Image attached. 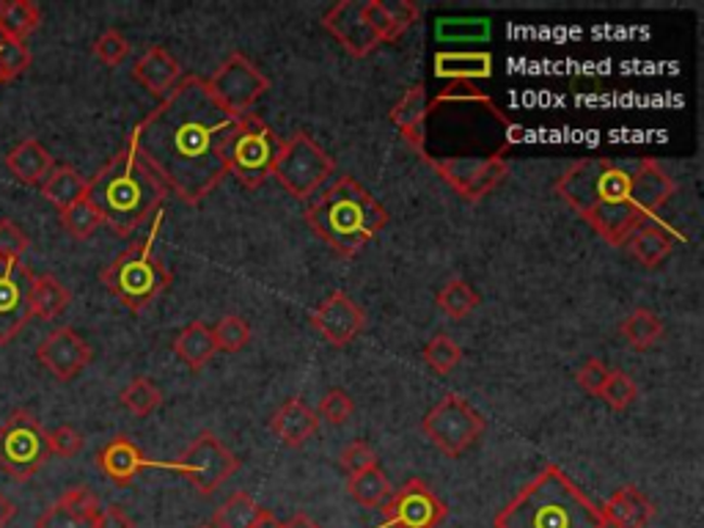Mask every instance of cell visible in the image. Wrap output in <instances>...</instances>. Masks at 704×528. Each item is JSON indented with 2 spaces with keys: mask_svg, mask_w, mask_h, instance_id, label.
Listing matches in <instances>:
<instances>
[{
  "mask_svg": "<svg viewBox=\"0 0 704 528\" xmlns=\"http://www.w3.org/2000/svg\"><path fill=\"white\" fill-rule=\"evenodd\" d=\"M235 124L204 77L185 75L133 129L129 141L165 190L196 206L229 174L224 149Z\"/></svg>",
  "mask_w": 704,
  "mask_h": 528,
  "instance_id": "6da1fadb",
  "label": "cell"
},
{
  "mask_svg": "<svg viewBox=\"0 0 704 528\" xmlns=\"http://www.w3.org/2000/svg\"><path fill=\"white\" fill-rule=\"evenodd\" d=\"M675 179L655 160L633 168L605 158H587L569 165L556 179V193L581 215L608 246L619 248L633 231L650 224L675 196Z\"/></svg>",
  "mask_w": 704,
  "mask_h": 528,
  "instance_id": "7a4b0ae2",
  "label": "cell"
},
{
  "mask_svg": "<svg viewBox=\"0 0 704 528\" xmlns=\"http://www.w3.org/2000/svg\"><path fill=\"white\" fill-rule=\"evenodd\" d=\"M165 196L168 190L138 158L129 138L122 152L113 154L86 183L88 204L100 212L102 224L111 226L118 237H129L149 217L158 215Z\"/></svg>",
  "mask_w": 704,
  "mask_h": 528,
  "instance_id": "3957f363",
  "label": "cell"
},
{
  "mask_svg": "<svg viewBox=\"0 0 704 528\" xmlns=\"http://www.w3.org/2000/svg\"><path fill=\"white\" fill-rule=\"evenodd\" d=\"M493 523L495 528H608L600 506L558 465H545Z\"/></svg>",
  "mask_w": 704,
  "mask_h": 528,
  "instance_id": "277c9868",
  "label": "cell"
},
{
  "mask_svg": "<svg viewBox=\"0 0 704 528\" xmlns=\"http://www.w3.org/2000/svg\"><path fill=\"white\" fill-rule=\"evenodd\" d=\"M305 224L330 251L352 259L364 251L372 237L386 229L388 212L364 185L352 176H341L305 210Z\"/></svg>",
  "mask_w": 704,
  "mask_h": 528,
  "instance_id": "5b68a950",
  "label": "cell"
},
{
  "mask_svg": "<svg viewBox=\"0 0 704 528\" xmlns=\"http://www.w3.org/2000/svg\"><path fill=\"white\" fill-rule=\"evenodd\" d=\"M160 221H163V212L154 215V229L147 240L129 246L100 273L108 292L122 300L133 314H141L154 298H160L171 287V271L163 264V259L154 256L152 251V240L160 229Z\"/></svg>",
  "mask_w": 704,
  "mask_h": 528,
  "instance_id": "8992f818",
  "label": "cell"
},
{
  "mask_svg": "<svg viewBox=\"0 0 704 528\" xmlns=\"http://www.w3.org/2000/svg\"><path fill=\"white\" fill-rule=\"evenodd\" d=\"M281 149L284 141L276 136V129L248 113V116L237 118L229 138H226V171L235 174L240 188L256 190L273 176Z\"/></svg>",
  "mask_w": 704,
  "mask_h": 528,
  "instance_id": "52a82bcc",
  "label": "cell"
},
{
  "mask_svg": "<svg viewBox=\"0 0 704 528\" xmlns=\"http://www.w3.org/2000/svg\"><path fill=\"white\" fill-rule=\"evenodd\" d=\"M48 429L25 407H17L0 424V470L12 479H34L50 463Z\"/></svg>",
  "mask_w": 704,
  "mask_h": 528,
  "instance_id": "ba28073f",
  "label": "cell"
},
{
  "mask_svg": "<svg viewBox=\"0 0 704 528\" xmlns=\"http://www.w3.org/2000/svg\"><path fill=\"white\" fill-rule=\"evenodd\" d=\"M336 171V160L314 141L309 133H294L287 143H284L281 154L276 160L273 176L278 179L284 190L294 199L305 201L312 199L319 188L330 179Z\"/></svg>",
  "mask_w": 704,
  "mask_h": 528,
  "instance_id": "9c48e42d",
  "label": "cell"
},
{
  "mask_svg": "<svg viewBox=\"0 0 704 528\" xmlns=\"http://www.w3.org/2000/svg\"><path fill=\"white\" fill-rule=\"evenodd\" d=\"M424 435L432 440V447L440 449L447 457H460L474 447L479 435L485 432V418L457 393H447L422 422Z\"/></svg>",
  "mask_w": 704,
  "mask_h": 528,
  "instance_id": "30bf717a",
  "label": "cell"
},
{
  "mask_svg": "<svg viewBox=\"0 0 704 528\" xmlns=\"http://www.w3.org/2000/svg\"><path fill=\"white\" fill-rule=\"evenodd\" d=\"M424 163L432 165L435 174L470 204L493 193L510 176V163H506L504 152H495L490 158H432L429 154Z\"/></svg>",
  "mask_w": 704,
  "mask_h": 528,
  "instance_id": "8fae6325",
  "label": "cell"
},
{
  "mask_svg": "<svg viewBox=\"0 0 704 528\" xmlns=\"http://www.w3.org/2000/svg\"><path fill=\"white\" fill-rule=\"evenodd\" d=\"M206 83H210V91L215 95V100L235 118L248 116V111L256 105L259 97H264V91L271 88V77L242 53H231L224 64L212 72Z\"/></svg>",
  "mask_w": 704,
  "mask_h": 528,
  "instance_id": "7c38bea8",
  "label": "cell"
},
{
  "mask_svg": "<svg viewBox=\"0 0 704 528\" xmlns=\"http://www.w3.org/2000/svg\"><path fill=\"white\" fill-rule=\"evenodd\" d=\"M240 468L235 454L212 432H199L183 457L171 463V470H183L199 495H212Z\"/></svg>",
  "mask_w": 704,
  "mask_h": 528,
  "instance_id": "4fadbf2b",
  "label": "cell"
},
{
  "mask_svg": "<svg viewBox=\"0 0 704 528\" xmlns=\"http://www.w3.org/2000/svg\"><path fill=\"white\" fill-rule=\"evenodd\" d=\"M380 510L388 528H440L449 515V506L422 479H407Z\"/></svg>",
  "mask_w": 704,
  "mask_h": 528,
  "instance_id": "5bb4252c",
  "label": "cell"
},
{
  "mask_svg": "<svg viewBox=\"0 0 704 528\" xmlns=\"http://www.w3.org/2000/svg\"><path fill=\"white\" fill-rule=\"evenodd\" d=\"M34 278L23 262L0 259V344L17 339L28 325Z\"/></svg>",
  "mask_w": 704,
  "mask_h": 528,
  "instance_id": "9a60e30c",
  "label": "cell"
},
{
  "mask_svg": "<svg viewBox=\"0 0 704 528\" xmlns=\"http://www.w3.org/2000/svg\"><path fill=\"white\" fill-rule=\"evenodd\" d=\"M36 359L59 382H70L91 364V347L70 325L50 330L36 347Z\"/></svg>",
  "mask_w": 704,
  "mask_h": 528,
  "instance_id": "2e32d148",
  "label": "cell"
},
{
  "mask_svg": "<svg viewBox=\"0 0 704 528\" xmlns=\"http://www.w3.org/2000/svg\"><path fill=\"white\" fill-rule=\"evenodd\" d=\"M323 28L339 41L352 59H366L372 50L380 48V39L372 30L364 14V0H341L330 12H325Z\"/></svg>",
  "mask_w": 704,
  "mask_h": 528,
  "instance_id": "e0dca14e",
  "label": "cell"
},
{
  "mask_svg": "<svg viewBox=\"0 0 704 528\" xmlns=\"http://www.w3.org/2000/svg\"><path fill=\"white\" fill-rule=\"evenodd\" d=\"M312 325L314 330H319V336H323L328 344L344 347L364 330L366 317L364 312H361V305L355 303L350 294L334 292L314 309Z\"/></svg>",
  "mask_w": 704,
  "mask_h": 528,
  "instance_id": "ac0fdd59",
  "label": "cell"
},
{
  "mask_svg": "<svg viewBox=\"0 0 704 528\" xmlns=\"http://www.w3.org/2000/svg\"><path fill=\"white\" fill-rule=\"evenodd\" d=\"M427 116H429V100H427V86H424V83L407 88L405 95L397 100V105L391 108V122L397 124L400 136L405 138L407 147H411L422 160L429 158Z\"/></svg>",
  "mask_w": 704,
  "mask_h": 528,
  "instance_id": "d6986e66",
  "label": "cell"
},
{
  "mask_svg": "<svg viewBox=\"0 0 704 528\" xmlns=\"http://www.w3.org/2000/svg\"><path fill=\"white\" fill-rule=\"evenodd\" d=\"M152 460H147L141 454V449L136 447V440H129L127 435H116L97 452V468L116 485V488H127L133 485L141 470L152 468Z\"/></svg>",
  "mask_w": 704,
  "mask_h": 528,
  "instance_id": "ffe728a7",
  "label": "cell"
},
{
  "mask_svg": "<svg viewBox=\"0 0 704 528\" xmlns=\"http://www.w3.org/2000/svg\"><path fill=\"white\" fill-rule=\"evenodd\" d=\"M364 14L369 20L375 36L380 39V45L402 39L422 20V9L416 3H411V0H397V3L364 0Z\"/></svg>",
  "mask_w": 704,
  "mask_h": 528,
  "instance_id": "44dd1931",
  "label": "cell"
},
{
  "mask_svg": "<svg viewBox=\"0 0 704 528\" xmlns=\"http://www.w3.org/2000/svg\"><path fill=\"white\" fill-rule=\"evenodd\" d=\"M183 64L165 48H149L133 66V80L141 83L152 97H168L171 88L183 80Z\"/></svg>",
  "mask_w": 704,
  "mask_h": 528,
  "instance_id": "7402d4cb",
  "label": "cell"
},
{
  "mask_svg": "<svg viewBox=\"0 0 704 528\" xmlns=\"http://www.w3.org/2000/svg\"><path fill=\"white\" fill-rule=\"evenodd\" d=\"M600 512H603L608 528H646L655 515V506L639 488L625 485L608 495Z\"/></svg>",
  "mask_w": 704,
  "mask_h": 528,
  "instance_id": "603a6c76",
  "label": "cell"
},
{
  "mask_svg": "<svg viewBox=\"0 0 704 528\" xmlns=\"http://www.w3.org/2000/svg\"><path fill=\"white\" fill-rule=\"evenodd\" d=\"M319 427V418L314 413V407L305 405L300 397H292L289 402H284L271 418V429L278 435L284 447L300 449L309 438H314Z\"/></svg>",
  "mask_w": 704,
  "mask_h": 528,
  "instance_id": "cb8c5ba5",
  "label": "cell"
},
{
  "mask_svg": "<svg viewBox=\"0 0 704 528\" xmlns=\"http://www.w3.org/2000/svg\"><path fill=\"white\" fill-rule=\"evenodd\" d=\"M3 163H7L9 174H12L17 183L30 185V188L45 183V176H48L55 165L53 154L41 147V141H36V138H25V141H20L17 147L7 154Z\"/></svg>",
  "mask_w": 704,
  "mask_h": 528,
  "instance_id": "d4e9b609",
  "label": "cell"
},
{
  "mask_svg": "<svg viewBox=\"0 0 704 528\" xmlns=\"http://www.w3.org/2000/svg\"><path fill=\"white\" fill-rule=\"evenodd\" d=\"M435 75L452 83H470L493 75V55L490 53H438L435 55Z\"/></svg>",
  "mask_w": 704,
  "mask_h": 528,
  "instance_id": "484cf974",
  "label": "cell"
},
{
  "mask_svg": "<svg viewBox=\"0 0 704 528\" xmlns=\"http://www.w3.org/2000/svg\"><path fill=\"white\" fill-rule=\"evenodd\" d=\"M86 183L83 174L72 165H53L48 176H45V183L39 185L41 196L50 201L59 212H64L66 206H72L75 201L86 199Z\"/></svg>",
  "mask_w": 704,
  "mask_h": 528,
  "instance_id": "4316f807",
  "label": "cell"
},
{
  "mask_svg": "<svg viewBox=\"0 0 704 528\" xmlns=\"http://www.w3.org/2000/svg\"><path fill=\"white\" fill-rule=\"evenodd\" d=\"M625 246L630 248V256H633L636 262L652 271V267H657V264L669 259L671 248H675V235L666 231L664 226L644 224L639 231L630 235V240L625 242Z\"/></svg>",
  "mask_w": 704,
  "mask_h": 528,
  "instance_id": "83f0119b",
  "label": "cell"
},
{
  "mask_svg": "<svg viewBox=\"0 0 704 528\" xmlns=\"http://www.w3.org/2000/svg\"><path fill=\"white\" fill-rule=\"evenodd\" d=\"M176 359L185 361L193 372L204 369L212 359H215V339H212V328H206L204 323H190L188 328L179 330V336L174 339Z\"/></svg>",
  "mask_w": 704,
  "mask_h": 528,
  "instance_id": "f1b7e54d",
  "label": "cell"
},
{
  "mask_svg": "<svg viewBox=\"0 0 704 528\" xmlns=\"http://www.w3.org/2000/svg\"><path fill=\"white\" fill-rule=\"evenodd\" d=\"M72 294L53 273H45V276L34 278V287H30V317L39 319H55L66 312Z\"/></svg>",
  "mask_w": 704,
  "mask_h": 528,
  "instance_id": "f546056e",
  "label": "cell"
},
{
  "mask_svg": "<svg viewBox=\"0 0 704 528\" xmlns=\"http://www.w3.org/2000/svg\"><path fill=\"white\" fill-rule=\"evenodd\" d=\"M41 25V9L34 0H0V36L25 41Z\"/></svg>",
  "mask_w": 704,
  "mask_h": 528,
  "instance_id": "4dcf8cb0",
  "label": "cell"
},
{
  "mask_svg": "<svg viewBox=\"0 0 704 528\" xmlns=\"http://www.w3.org/2000/svg\"><path fill=\"white\" fill-rule=\"evenodd\" d=\"M664 330L666 328L664 323H661V317H657L655 312H650V309H636V312H630L628 317L623 319V325H619V334L625 336V341L639 352L655 347L657 341L664 339Z\"/></svg>",
  "mask_w": 704,
  "mask_h": 528,
  "instance_id": "1f68e13d",
  "label": "cell"
},
{
  "mask_svg": "<svg viewBox=\"0 0 704 528\" xmlns=\"http://www.w3.org/2000/svg\"><path fill=\"white\" fill-rule=\"evenodd\" d=\"M347 493H350V499L355 501V504L366 506V510H375V506L386 504L388 495H391L393 490L388 476L382 474V468L377 465V468L364 470V474L350 476V481H347Z\"/></svg>",
  "mask_w": 704,
  "mask_h": 528,
  "instance_id": "d6a6232c",
  "label": "cell"
},
{
  "mask_svg": "<svg viewBox=\"0 0 704 528\" xmlns=\"http://www.w3.org/2000/svg\"><path fill=\"white\" fill-rule=\"evenodd\" d=\"M259 510H262V506L253 501L251 493L237 490V493H231L229 499L221 504V510H215V515H212V528H251Z\"/></svg>",
  "mask_w": 704,
  "mask_h": 528,
  "instance_id": "836d02e7",
  "label": "cell"
},
{
  "mask_svg": "<svg viewBox=\"0 0 704 528\" xmlns=\"http://www.w3.org/2000/svg\"><path fill=\"white\" fill-rule=\"evenodd\" d=\"M435 303H438V309L447 314L449 319H463L474 312L476 305H479V294H476V289L470 287L468 281H463V278H452V281H447L443 287H440Z\"/></svg>",
  "mask_w": 704,
  "mask_h": 528,
  "instance_id": "e575fe53",
  "label": "cell"
},
{
  "mask_svg": "<svg viewBox=\"0 0 704 528\" xmlns=\"http://www.w3.org/2000/svg\"><path fill=\"white\" fill-rule=\"evenodd\" d=\"M118 402L127 407L133 416H152L160 405H163V391L154 386L149 377H136L129 382L122 393H118Z\"/></svg>",
  "mask_w": 704,
  "mask_h": 528,
  "instance_id": "d590c367",
  "label": "cell"
},
{
  "mask_svg": "<svg viewBox=\"0 0 704 528\" xmlns=\"http://www.w3.org/2000/svg\"><path fill=\"white\" fill-rule=\"evenodd\" d=\"M61 215V226L66 229V235H72L75 240H88L102 226V217L95 206L88 204V199L75 201L72 206H66Z\"/></svg>",
  "mask_w": 704,
  "mask_h": 528,
  "instance_id": "8d00e7d4",
  "label": "cell"
},
{
  "mask_svg": "<svg viewBox=\"0 0 704 528\" xmlns=\"http://www.w3.org/2000/svg\"><path fill=\"white\" fill-rule=\"evenodd\" d=\"M463 359V350H460L457 341L447 334H438L429 339V344L424 347V361L429 364V369L438 372V375H449L454 366Z\"/></svg>",
  "mask_w": 704,
  "mask_h": 528,
  "instance_id": "74e56055",
  "label": "cell"
},
{
  "mask_svg": "<svg viewBox=\"0 0 704 528\" xmlns=\"http://www.w3.org/2000/svg\"><path fill=\"white\" fill-rule=\"evenodd\" d=\"M253 330L251 325H248V319L237 317V314H229V317H224L221 323L212 328V339H215V347L217 350L224 352H240L242 347L251 341Z\"/></svg>",
  "mask_w": 704,
  "mask_h": 528,
  "instance_id": "f35d334b",
  "label": "cell"
},
{
  "mask_svg": "<svg viewBox=\"0 0 704 528\" xmlns=\"http://www.w3.org/2000/svg\"><path fill=\"white\" fill-rule=\"evenodd\" d=\"M636 397H639V388H636V382L625 372H608V380H605L603 391H600V400L605 405L614 407V411H628L636 402Z\"/></svg>",
  "mask_w": 704,
  "mask_h": 528,
  "instance_id": "ab89813d",
  "label": "cell"
},
{
  "mask_svg": "<svg viewBox=\"0 0 704 528\" xmlns=\"http://www.w3.org/2000/svg\"><path fill=\"white\" fill-rule=\"evenodd\" d=\"M28 66H30V50L25 48V41L0 36V80L3 83L14 80V77L23 75Z\"/></svg>",
  "mask_w": 704,
  "mask_h": 528,
  "instance_id": "60d3db41",
  "label": "cell"
},
{
  "mask_svg": "<svg viewBox=\"0 0 704 528\" xmlns=\"http://www.w3.org/2000/svg\"><path fill=\"white\" fill-rule=\"evenodd\" d=\"M314 413H317V418H323V422L341 427V424L350 422L352 413H355V402H352V397L344 388H330Z\"/></svg>",
  "mask_w": 704,
  "mask_h": 528,
  "instance_id": "b9f144b4",
  "label": "cell"
},
{
  "mask_svg": "<svg viewBox=\"0 0 704 528\" xmlns=\"http://www.w3.org/2000/svg\"><path fill=\"white\" fill-rule=\"evenodd\" d=\"M91 50H95V55L105 66H118L129 55V41L124 39L122 30L108 28L105 34L97 36L95 48H91Z\"/></svg>",
  "mask_w": 704,
  "mask_h": 528,
  "instance_id": "7bdbcfd3",
  "label": "cell"
},
{
  "mask_svg": "<svg viewBox=\"0 0 704 528\" xmlns=\"http://www.w3.org/2000/svg\"><path fill=\"white\" fill-rule=\"evenodd\" d=\"M30 248L28 235L20 229L14 221L9 217H0V259H9V262H23V253Z\"/></svg>",
  "mask_w": 704,
  "mask_h": 528,
  "instance_id": "ee69618b",
  "label": "cell"
},
{
  "mask_svg": "<svg viewBox=\"0 0 704 528\" xmlns=\"http://www.w3.org/2000/svg\"><path fill=\"white\" fill-rule=\"evenodd\" d=\"M339 463L347 470V476H355L369 468H377V454L364 440H352L350 447H344V452H341Z\"/></svg>",
  "mask_w": 704,
  "mask_h": 528,
  "instance_id": "f6af8a7d",
  "label": "cell"
},
{
  "mask_svg": "<svg viewBox=\"0 0 704 528\" xmlns=\"http://www.w3.org/2000/svg\"><path fill=\"white\" fill-rule=\"evenodd\" d=\"M48 443L50 454H55V457H75L86 447V438L75 427H70V424H61L53 432H48Z\"/></svg>",
  "mask_w": 704,
  "mask_h": 528,
  "instance_id": "bcb514c9",
  "label": "cell"
},
{
  "mask_svg": "<svg viewBox=\"0 0 704 528\" xmlns=\"http://www.w3.org/2000/svg\"><path fill=\"white\" fill-rule=\"evenodd\" d=\"M36 528H95V520H86V517L66 510L61 501H55L53 506H48V510L41 512L39 520H36Z\"/></svg>",
  "mask_w": 704,
  "mask_h": 528,
  "instance_id": "7dc6e473",
  "label": "cell"
},
{
  "mask_svg": "<svg viewBox=\"0 0 704 528\" xmlns=\"http://www.w3.org/2000/svg\"><path fill=\"white\" fill-rule=\"evenodd\" d=\"M61 504L66 506L70 512H75V515L86 517V520H97V515H100V499H97L95 493L88 488H83V485H77V488L66 490L64 495H61Z\"/></svg>",
  "mask_w": 704,
  "mask_h": 528,
  "instance_id": "c3c4849f",
  "label": "cell"
},
{
  "mask_svg": "<svg viewBox=\"0 0 704 528\" xmlns=\"http://www.w3.org/2000/svg\"><path fill=\"white\" fill-rule=\"evenodd\" d=\"M608 372L611 369L600 359H587L581 366H578L576 380H578V386L583 388V391L592 393V397H600L605 380H608Z\"/></svg>",
  "mask_w": 704,
  "mask_h": 528,
  "instance_id": "681fc988",
  "label": "cell"
},
{
  "mask_svg": "<svg viewBox=\"0 0 704 528\" xmlns=\"http://www.w3.org/2000/svg\"><path fill=\"white\" fill-rule=\"evenodd\" d=\"M95 528H136V520L122 506H102L95 520Z\"/></svg>",
  "mask_w": 704,
  "mask_h": 528,
  "instance_id": "f907efd6",
  "label": "cell"
},
{
  "mask_svg": "<svg viewBox=\"0 0 704 528\" xmlns=\"http://www.w3.org/2000/svg\"><path fill=\"white\" fill-rule=\"evenodd\" d=\"M14 515H17V504H14L12 499H7V495L0 493V528H7L9 523H12Z\"/></svg>",
  "mask_w": 704,
  "mask_h": 528,
  "instance_id": "816d5d0a",
  "label": "cell"
},
{
  "mask_svg": "<svg viewBox=\"0 0 704 528\" xmlns=\"http://www.w3.org/2000/svg\"><path fill=\"white\" fill-rule=\"evenodd\" d=\"M281 526H284V523L278 520V517L273 515L271 510H259L256 520H253L251 528H281Z\"/></svg>",
  "mask_w": 704,
  "mask_h": 528,
  "instance_id": "f5cc1de1",
  "label": "cell"
},
{
  "mask_svg": "<svg viewBox=\"0 0 704 528\" xmlns=\"http://www.w3.org/2000/svg\"><path fill=\"white\" fill-rule=\"evenodd\" d=\"M281 528H317V523H314L309 515H294L292 520L284 523Z\"/></svg>",
  "mask_w": 704,
  "mask_h": 528,
  "instance_id": "db71d44e",
  "label": "cell"
},
{
  "mask_svg": "<svg viewBox=\"0 0 704 528\" xmlns=\"http://www.w3.org/2000/svg\"><path fill=\"white\" fill-rule=\"evenodd\" d=\"M199 528H212V526H199Z\"/></svg>",
  "mask_w": 704,
  "mask_h": 528,
  "instance_id": "11a10c76",
  "label": "cell"
},
{
  "mask_svg": "<svg viewBox=\"0 0 704 528\" xmlns=\"http://www.w3.org/2000/svg\"><path fill=\"white\" fill-rule=\"evenodd\" d=\"M0 86H3V80H0Z\"/></svg>",
  "mask_w": 704,
  "mask_h": 528,
  "instance_id": "9f6ffc18",
  "label": "cell"
},
{
  "mask_svg": "<svg viewBox=\"0 0 704 528\" xmlns=\"http://www.w3.org/2000/svg\"><path fill=\"white\" fill-rule=\"evenodd\" d=\"M317 528H319V526H317Z\"/></svg>",
  "mask_w": 704,
  "mask_h": 528,
  "instance_id": "6f0895ef",
  "label": "cell"
}]
</instances>
